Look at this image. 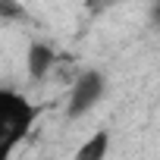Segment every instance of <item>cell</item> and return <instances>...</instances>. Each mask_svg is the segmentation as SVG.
<instances>
[{
	"instance_id": "1",
	"label": "cell",
	"mask_w": 160,
	"mask_h": 160,
	"mask_svg": "<svg viewBox=\"0 0 160 160\" xmlns=\"http://www.w3.org/2000/svg\"><path fill=\"white\" fill-rule=\"evenodd\" d=\"M38 107L32 101H25L16 91H0V138H3V148L13 151L16 141L28 132V126L35 122Z\"/></svg>"
},
{
	"instance_id": "3",
	"label": "cell",
	"mask_w": 160,
	"mask_h": 160,
	"mask_svg": "<svg viewBox=\"0 0 160 160\" xmlns=\"http://www.w3.org/2000/svg\"><path fill=\"white\" fill-rule=\"evenodd\" d=\"M53 66V50L47 44H32L28 47V75L32 78H44Z\"/></svg>"
},
{
	"instance_id": "4",
	"label": "cell",
	"mask_w": 160,
	"mask_h": 160,
	"mask_svg": "<svg viewBox=\"0 0 160 160\" xmlns=\"http://www.w3.org/2000/svg\"><path fill=\"white\" fill-rule=\"evenodd\" d=\"M107 148H110V135L107 132H94L82 148L75 151V160H104L107 157Z\"/></svg>"
},
{
	"instance_id": "2",
	"label": "cell",
	"mask_w": 160,
	"mask_h": 160,
	"mask_svg": "<svg viewBox=\"0 0 160 160\" xmlns=\"http://www.w3.org/2000/svg\"><path fill=\"white\" fill-rule=\"evenodd\" d=\"M104 88H107V82H104L101 72H94V69L82 72V75H78V82H75V88H72V94H69V116L88 113V110L101 101Z\"/></svg>"
},
{
	"instance_id": "5",
	"label": "cell",
	"mask_w": 160,
	"mask_h": 160,
	"mask_svg": "<svg viewBox=\"0 0 160 160\" xmlns=\"http://www.w3.org/2000/svg\"><path fill=\"white\" fill-rule=\"evenodd\" d=\"M154 19L160 22V0H157V3H154Z\"/></svg>"
}]
</instances>
